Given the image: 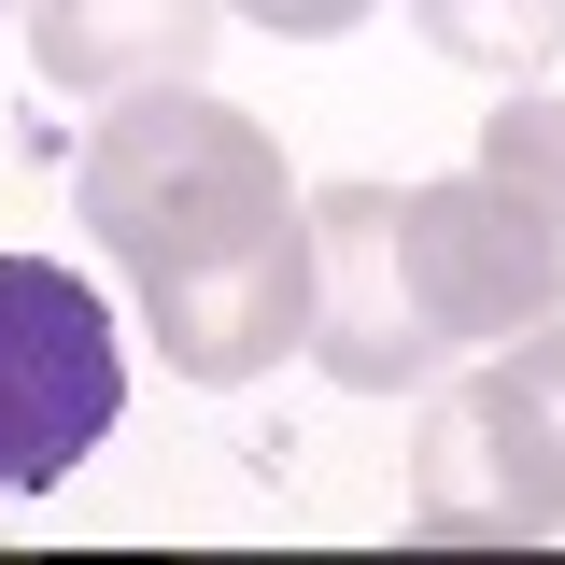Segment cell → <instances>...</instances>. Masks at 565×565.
Masks as SVG:
<instances>
[{"label":"cell","mask_w":565,"mask_h":565,"mask_svg":"<svg viewBox=\"0 0 565 565\" xmlns=\"http://www.w3.org/2000/svg\"><path fill=\"white\" fill-rule=\"evenodd\" d=\"M71 212H85V241L128 282H170V269H212V255L297 226L311 199H297L282 141L241 99H212V85H128L99 114V141H85V170H71Z\"/></svg>","instance_id":"cell-1"},{"label":"cell","mask_w":565,"mask_h":565,"mask_svg":"<svg viewBox=\"0 0 565 565\" xmlns=\"http://www.w3.org/2000/svg\"><path fill=\"white\" fill-rule=\"evenodd\" d=\"M128 424L114 297L57 255H0V494H57Z\"/></svg>","instance_id":"cell-2"},{"label":"cell","mask_w":565,"mask_h":565,"mask_svg":"<svg viewBox=\"0 0 565 565\" xmlns=\"http://www.w3.org/2000/svg\"><path fill=\"white\" fill-rule=\"evenodd\" d=\"M396 269L438 353H509L523 326L565 311V226H537L494 170H438V184H396Z\"/></svg>","instance_id":"cell-3"},{"label":"cell","mask_w":565,"mask_h":565,"mask_svg":"<svg viewBox=\"0 0 565 565\" xmlns=\"http://www.w3.org/2000/svg\"><path fill=\"white\" fill-rule=\"evenodd\" d=\"M411 523L424 537H565V411L537 396L523 353L467 367L438 411H424V452H411Z\"/></svg>","instance_id":"cell-4"},{"label":"cell","mask_w":565,"mask_h":565,"mask_svg":"<svg viewBox=\"0 0 565 565\" xmlns=\"http://www.w3.org/2000/svg\"><path fill=\"white\" fill-rule=\"evenodd\" d=\"M141 326H156V353L184 382H255L282 353H311V212L241 241V255H212V269L141 282Z\"/></svg>","instance_id":"cell-5"},{"label":"cell","mask_w":565,"mask_h":565,"mask_svg":"<svg viewBox=\"0 0 565 565\" xmlns=\"http://www.w3.org/2000/svg\"><path fill=\"white\" fill-rule=\"evenodd\" d=\"M226 0H29V71L57 99H128V85H199Z\"/></svg>","instance_id":"cell-6"},{"label":"cell","mask_w":565,"mask_h":565,"mask_svg":"<svg viewBox=\"0 0 565 565\" xmlns=\"http://www.w3.org/2000/svg\"><path fill=\"white\" fill-rule=\"evenodd\" d=\"M411 14H424V43L467 57V71H537L565 43V0H411Z\"/></svg>","instance_id":"cell-7"},{"label":"cell","mask_w":565,"mask_h":565,"mask_svg":"<svg viewBox=\"0 0 565 565\" xmlns=\"http://www.w3.org/2000/svg\"><path fill=\"white\" fill-rule=\"evenodd\" d=\"M467 170H494V184L537 212V226H565V99H494Z\"/></svg>","instance_id":"cell-8"},{"label":"cell","mask_w":565,"mask_h":565,"mask_svg":"<svg viewBox=\"0 0 565 565\" xmlns=\"http://www.w3.org/2000/svg\"><path fill=\"white\" fill-rule=\"evenodd\" d=\"M226 14H255L269 43H340V29H367L382 0H226Z\"/></svg>","instance_id":"cell-9"},{"label":"cell","mask_w":565,"mask_h":565,"mask_svg":"<svg viewBox=\"0 0 565 565\" xmlns=\"http://www.w3.org/2000/svg\"><path fill=\"white\" fill-rule=\"evenodd\" d=\"M509 353L537 367V396H552V411H565V311H552V326H523V340H509Z\"/></svg>","instance_id":"cell-10"},{"label":"cell","mask_w":565,"mask_h":565,"mask_svg":"<svg viewBox=\"0 0 565 565\" xmlns=\"http://www.w3.org/2000/svg\"><path fill=\"white\" fill-rule=\"evenodd\" d=\"M0 14H29V0H0Z\"/></svg>","instance_id":"cell-11"}]
</instances>
